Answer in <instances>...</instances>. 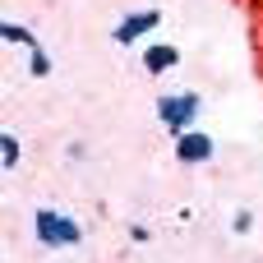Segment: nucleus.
Here are the masks:
<instances>
[{
    "mask_svg": "<svg viewBox=\"0 0 263 263\" xmlns=\"http://www.w3.org/2000/svg\"><path fill=\"white\" fill-rule=\"evenodd\" d=\"M32 236H37V245H46V250H74V245L83 240V227H79L74 217L55 213V208H37V213H32Z\"/></svg>",
    "mask_w": 263,
    "mask_h": 263,
    "instance_id": "nucleus-1",
    "label": "nucleus"
},
{
    "mask_svg": "<svg viewBox=\"0 0 263 263\" xmlns=\"http://www.w3.org/2000/svg\"><path fill=\"white\" fill-rule=\"evenodd\" d=\"M199 111H203V97H199V92H162V97H157V120H162L171 134L194 129Z\"/></svg>",
    "mask_w": 263,
    "mask_h": 263,
    "instance_id": "nucleus-2",
    "label": "nucleus"
},
{
    "mask_svg": "<svg viewBox=\"0 0 263 263\" xmlns=\"http://www.w3.org/2000/svg\"><path fill=\"white\" fill-rule=\"evenodd\" d=\"M213 153H217L213 134H203V129H185V134H176V162L199 166V162H213Z\"/></svg>",
    "mask_w": 263,
    "mask_h": 263,
    "instance_id": "nucleus-3",
    "label": "nucleus"
},
{
    "mask_svg": "<svg viewBox=\"0 0 263 263\" xmlns=\"http://www.w3.org/2000/svg\"><path fill=\"white\" fill-rule=\"evenodd\" d=\"M157 23H162V14H157V9H134V14H125V18L111 28V37H116L120 46H134L143 32H157Z\"/></svg>",
    "mask_w": 263,
    "mask_h": 263,
    "instance_id": "nucleus-4",
    "label": "nucleus"
},
{
    "mask_svg": "<svg viewBox=\"0 0 263 263\" xmlns=\"http://www.w3.org/2000/svg\"><path fill=\"white\" fill-rule=\"evenodd\" d=\"M176 65H180V51H176L171 42L143 46V69H148V74H166V69H176Z\"/></svg>",
    "mask_w": 263,
    "mask_h": 263,
    "instance_id": "nucleus-5",
    "label": "nucleus"
},
{
    "mask_svg": "<svg viewBox=\"0 0 263 263\" xmlns=\"http://www.w3.org/2000/svg\"><path fill=\"white\" fill-rule=\"evenodd\" d=\"M0 42H9V46H28V51L37 46V37H32L23 23H0Z\"/></svg>",
    "mask_w": 263,
    "mask_h": 263,
    "instance_id": "nucleus-6",
    "label": "nucleus"
},
{
    "mask_svg": "<svg viewBox=\"0 0 263 263\" xmlns=\"http://www.w3.org/2000/svg\"><path fill=\"white\" fill-rule=\"evenodd\" d=\"M18 157H23L18 134H9V129H5V134H0V166H5V171H14V166H18Z\"/></svg>",
    "mask_w": 263,
    "mask_h": 263,
    "instance_id": "nucleus-7",
    "label": "nucleus"
},
{
    "mask_svg": "<svg viewBox=\"0 0 263 263\" xmlns=\"http://www.w3.org/2000/svg\"><path fill=\"white\" fill-rule=\"evenodd\" d=\"M28 74H32V79H46V74H51V55H46V46H32V51H28Z\"/></svg>",
    "mask_w": 263,
    "mask_h": 263,
    "instance_id": "nucleus-8",
    "label": "nucleus"
},
{
    "mask_svg": "<svg viewBox=\"0 0 263 263\" xmlns=\"http://www.w3.org/2000/svg\"><path fill=\"white\" fill-rule=\"evenodd\" d=\"M250 227H254V217H250V213H245V208H240V213H236V217H231V231H236V236H245V231H250Z\"/></svg>",
    "mask_w": 263,
    "mask_h": 263,
    "instance_id": "nucleus-9",
    "label": "nucleus"
}]
</instances>
